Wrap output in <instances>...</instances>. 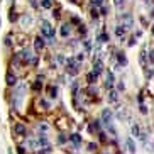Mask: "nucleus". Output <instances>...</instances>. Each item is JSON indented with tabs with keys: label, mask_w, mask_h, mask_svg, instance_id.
Listing matches in <instances>:
<instances>
[{
	"label": "nucleus",
	"mask_w": 154,
	"mask_h": 154,
	"mask_svg": "<svg viewBox=\"0 0 154 154\" xmlns=\"http://www.w3.org/2000/svg\"><path fill=\"white\" fill-rule=\"evenodd\" d=\"M88 149H90V151H95V149H96V144H93V142H92V144L88 146Z\"/></svg>",
	"instance_id": "nucleus-38"
},
{
	"label": "nucleus",
	"mask_w": 154,
	"mask_h": 154,
	"mask_svg": "<svg viewBox=\"0 0 154 154\" xmlns=\"http://www.w3.org/2000/svg\"><path fill=\"white\" fill-rule=\"evenodd\" d=\"M22 25H29V24H31V22H32V19H31V15H24V17H22Z\"/></svg>",
	"instance_id": "nucleus-23"
},
{
	"label": "nucleus",
	"mask_w": 154,
	"mask_h": 154,
	"mask_svg": "<svg viewBox=\"0 0 154 154\" xmlns=\"http://www.w3.org/2000/svg\"><path fill=\"white\" fill-rule=\"evenodd\" d=\"M49 153H51V147L48 146V147H44V149H42V151H41L39 154H49Z\"/></svg>",
	"instance_id": "nucleus-32"
},
{
	"label": "nucleus",
	"mask_w": 154,
	"mask_h": 154,
	"mask_svg": "<svg viewBox=\"0 0 154 154\" xmlns=\"http://www.w3.org/2000/svg\"><path fill=\"white\" fill-rule=\"evenodd\" d=\"M125 31H127V29H125L124 25H120V24H119V25L115 27V36H117V37H122V36L125 34Z\"/></svg>",
	"instance_id": "nucleus-13"
},
{
	"label": "nucleus",
	"mask_w": 154,
	"mask_h": 154,
	"mask_svg": "<svg viewBox=\"0 0 154 154\" xmlns=\"http://www.w3.org/2000/svg\"><path fill=\"white\" fill-rule=\"evenodd\" d=\"M119 20L122 22L120 25H124L125 29H129V27H132V25H134V17H132L131 14H122V15L119 17Z\"/></svg>",
	"instance_id": "nucleus-2"
},
{
	"label": "nucleus",
	"mask_w": 154,
	"mask_h": 154,
	"mask_svg": "<svg viewBox=\"0 0 154 154\" xmlns=\"http://www.w3.org/2000/svg\"><path fill=\"white\" fill-rule=\"evenodd\" d=\"M34 49H36V51H42V49H44V39L42 37L34 39Z\"/></svg>",
	"instance_id": "nucleus-6"
},
{
	"label": "nucleus",
	"mask_w": 154,
	"mask_h": 154,
	"mask_svg": "<svg viewBox=\"0 0 154 154\" xmlns=\"http://www.w3.org/2000/svg\"><path fill=\"white\" fill-rule=\"evenodd\" d=\"M41 105H42V108H44V110H48V108H49V103H48V100H41Z\"/></svg>",
	"instance_id": "nucleus-30"
},
{
	"label": "nucleus",
	"mask_w": 154,
	"mask_h": 154,
	"mask_svg": "<svg viewBox=\"0 0 154 154\" xmlns=\"http://www.w3.org/2000/svg\"><path fill=\"white\" fill-rule=\"evenodd\" d=\"M102 3H103V0H95L93 2V5H102Z\"/></svg>",
	"instance_id": "nucleus-41"
},
{
	"label": "nucleus",
	"mask_w": 154,
	"mask_h": 154,
	"mask_svg": "<svg viewBox=\"0 0 154 154\" xmlns=\"http://www.w3.org/2000/svg\"><path fill=\"white\" fill-rule=\"evenodd\" d=\"M3 44H5L7 48H9V46H12V39H10V36H9V37H5V39H3Z\"/></svg>",
	"instance_id": "nucleus-28"
},
{
	"label": "nucleus",
	"mask_w": 154,
	"mask_h": 154,
	"mask_svg": "<svg viewBox=\"0 0 154 154\" xmlns=\"http://www.w3.org/2000/svg\"><path fill=\"white\" fill-rule=\"evenodd\" d=\"M100 42H108V34L107 32H102L100 34Z\"/></svg>",
	"instance_id": "nucleus-24"
},
{
	"label": "nucleus",
	"mask_w": 154,
	"mask_h": 154,
	"mask_svg": "<svg viewBox=\"0 0 154 154\" xmlns=\"http://www.w3.org/2000/svg\"><path fill=\"white\" fill-rule=\"evenodd\" d=\"M102 70H103V63H102L100 59H96V61H95V68H93V71H95L96 75H100V73H102Z\"/></svg>",
	"instance_id": "nucleus-14"
},
{
	"label": "nucleus",
	"mask_w": 154,
	"mask_h": 154,
	"mask_svg": "<svg viewBox=\"0 0 154 154\" xmlns=\"http://www.w3.org/2000/svg\"><path fill=\"white\" fill-rule=\"evenodd\" d=\"M70 141L73 142L75 147H78V146L81 144V137H80V134H71V135H70Z\"/></svg>",
	"instance_id": "nucleus-9"
},
{
	"label": "nucleus",
	"mask_w": 154,
	"mask_h": 154,
	"mask_svg": "<svg viewBox=\"0 0 154 154\" xmlns=\"http://www.w3.org/2000/svg\"><path fill=\"white\" fill-rule=\"evenodd\" d=\"M58 141H59V142H61V144H64V142H66V141H68V137H66V135H64V134H59Z\"/></svg>",
	"instance_id": "nucleus-27"
},
{
	"label": "nucleus",
	"mask_w": 154,
	"mask_h": 154,
	"mask_svg": "<svg viewBox=\"0 0 154 154\" xmlns=\"http://www.w3.org/2000/svg\"><path fill=\"white\" fill-rule=\"evenodd\" d=\"M108 100H110L112 103H115V102H119V93H117V92H114V90H112V92L108 93Z\"/></svg>",
	"instance_id": "nucleus-16"
},
{
	"label": "nucleus",
	"mask_w": 154,
	"mask_h": 154,
	"mask_svg": "<svg viewBox=\"0 0 154 154\" xmlns=\"http://www.w3.org/2000/svg\"><path fill=\"white\" fill-rule=\"evenodd\" d=\"M59 32H61L63 37H68V36L71 34V25H70V24H63L61 29H59Z\"/></svg>",
	"instance_id": "nucleus-5"
},
{
	"label": "nucleus",
	"mask_w": 154,
	"mask_h": 154,
	"mask_svg": "<svg viewBox=\"0 0 154 154\" xmlns=\"http://www.w3.org/2000/svg\"><path fill=\"white\" fill-rule=\"evenodd\" d=\"M127 149H129V153L131 154H135V142L131 139V137L127 139Z\"/></svg>",
	"instance_id": "nucleus-11"
},
{
	"label": "nucleus",
	"mask_w": 154,
	"mask_h": 154,
	"mask_svg": "<svg viewBox=\"0 0 154 154\" xmlns=\"http://www.w3.org/2000/svg\"><path fill=\"white\" fill-rule=\"evenodd\" d=\"M124 3H125V0H115V5H117V7H124Z\"/></svg>",
	"instance_id": "nucleus-34"
},
{
	"label": "nucleus",
	"mask_w": 154,
	"mask_h": 154,
	"mask_svg": "<svg viewBox=\"0 0 154 154\" xmlns=\"http://www.w3.org/2000/svg\"><path fill=\"white\" fill-rule=\"evenodd\" d=\"M114 80H115V78H114V73H112V71H108V73H107V83H105V85H107V88H112Z\"/></svg>",
	"instance_id": "nucleus-12"
},
{
	"label": "nucleus",
	"mask_w": 154,
	"mask_h": 154,
	"mask_svg": "<svg viewBox=\"0 0 154 154\" xmlns=\"http://www.w3.org/2000/svg\"><path fill=\"white\" fill-rule=\"evenodd\" d=\"M49 96L51 98H56L58 96V88L56 86H49Z\"/></svg>",
	"instance_id": "nucleus-22"
},
{
	"label": "nucleus",
	"mask_w": 154,
	"mask_h": 154,
	"mask_svg": "<svg viewBox=\"0 0 154 154\" xmlns=\"http://www.w3.org/2000/svg\"><path fill=\"white\" fill-rule=\"evenodd\" d=\"M141 112H142V114H146V112H147V108H146L144 105H141Z\"/></svg>",
	"instance_id": "nucleus-42"
},
{
	"label": "nucleus",
	"mask_w": 154,
	"mask_h": 154,
	"mask_svg": "<svg viewBox=\"0 0 154 154\" xmlns=\"http://www.w3.org/2000/svg\"><path fill=\"white\" fill-rule=\"evenodd\" d=\"M17 19H19V15H17L14 10H10V12H9V20H10V22H17Z\"/></svg>",
	"instance_id": "nucleus-21"
},
{
	"label": "nucleus",
	"mask_w": 154,
	"mask_h": 154,
	"mask_svg": "<svg viewBox=\"0 0 154 154\" xmlns=\"http://www.w3.org/2000/svg\"><path fill=\"white\" fill-rule=\"evenodd\" d=\"M135 44V39H129V46H134Z\"/></svg>",
	"instance_id": "nucleus-43"
},
{
	"label": "nucleus",
	"mask_w": 154,
	"mask_h": 154,
	"mask_svg": "<svg viewBox=\"0 0 154 154\" xmlns=\"http://www.w3.org/2000/svg\"><path fill=\"white\" fill-rule=\"evenodd\" d=\"M5 81H7V85H10V86H14L15 83H17V78H15V75L14 73H7V76H5Z\"/></svg>",
	"instance_id": "nucleus-8"
},
{
	"label": "nucleus",
	"mask_w": 154,
	"mask_h": 154,
	"mask_svg": "<svg viewBox=\"0 0 154 154\" xmlns=\"http://www.w3.org/2000/svg\"><path fill=\"white\" fill-rule=\"evenodd\" d=\"M117 59H119L120 66H127V58H125V54H124V53H119V54H117Z\"/></svg>",
	"instance_id": "nucleus-15"
},
{
	"label": "nucleus",
	"mask_w": 154,
	"mask_h": 154,
	"mask_svg": "<svg viewBox=\"0 0 154 154\" xmlns=\"http://www.w3.org/2000/svg\"><path fill=\"white\" fill-rule=\"evenodd\" d=\"M107 12H108V10H107V7H102V9H100V14H102V15H105Z\"/></svg>",
	"instance_id": "nucleus-36"
},
{
	"label": "nucleus",
	"mask_w": 154,
	"mask_h": 154,
	"mask_svg": "<svg viewBox=\"0 0 154 154\" xmlns=\"http://www.w3.org/2000/svg\"><path fill=\"white\" fill-rule=\"evenodd\" d=\"M141 22H142V25H144V27H147V25H149V24H147V20L144 19V17H141Z\"/></svg>",
	"instance_id": "nucleus-37"
},
{
	"label": "nucleus",
	"mask_w": 154,
	"mask_h": 154,
	"mask_svg": "<svg viewBox=\"0 0 154 154\" xmlns=\"http://www.w3.org/2000/svg\"><path fill=\"white\" fill-rule=\"evenodd\" d=\"M139 63H141V64H146V63H147V54H146V51H142V53L139 54Z\"/></svg>",
	"instance_id": "nucleus-20"
},
{
	"label": "nucleus",
	"mask_w": 154,
	"mask_h": 154,
	"mask_svg": "<svg viewBox=\"0 0 154 154\" xmlns=\"http://www.w3.org/2000/svg\"><path fill=\"white\" fill-rule=\"evenodd\" d=\"M149 59L154 63V49H151V51H149Z\"/></svg>",
	"instance_id": "nucleus-35"
},
{
	"label": "nucleus",
	"mask_w": 154,
	"mask_h": 154,
	"mask_svg": "<svg viewBox=\"0 0 154 154\" xmlns=\"http://www.w3.org/2000/svg\"><path fill=\"white\" fill-rule=\"evenodd\" d=\"M20 58L25 59V61H29V59H31V51H29V49H24V51L20 53Z\"/></svg>",
	"instance_id": "nucleus-19"
},
{
	"label": "nucleus",
	"mask_w": 154,
	"mask_h": 154,
	"mask_svg": "<svg viewBox=\"0 0 154 154\" xmlns=\"http://www.w3.org/2000/svg\"><path fill=\"white\" fill-rule=\"evenodd\" d=\"M96 80H98V75H96L95 71H90V73L86 75V81H88V83H96Z\"/></svg>",
	"instance_id": "nucleus-10"
},
{
	"label": "nucleus",
	"mask_w": 154,
	"mask_h": 154,
	"mask_svg": "<svg viewBox=\"0 0 154 154\" xmlns=\"http://www.w3.org/2000/svg\"><path fill=\"white\" fill-rule=\"evenodd\" d=\"M139 139H141V141H146V139H147V134H139Z\"/></svg>",
	"instance_id": "nucleus-39"
},
{
	"label": "nucleus",
	"mask_w": 154,
	"mask_h": 154,
	"mask_svg": "<svg viewBox=\"0 0 154 154\" xmlns=\"http://www.w3.org/2000/svg\"><path fill=\"white\" fill-rule=\"evenodd\" d=\"M34 90H36V92H41V90H42V81H36V83H34Z\"/></svg>",
	"instance_id": "nucleus-25"
},
{
	"label": "nucleus",
	"mask_w": 154,
	"mask_h": 154,
	"mask_svg": "<svg viewBox=\"0 0 154 154\" xmlns=\"http://www.w3.org/2000/svg\"><path fill=\"white\" fill-rule=\"evenodd\" d=\"M14 132H15L17 135H25V132H27V131H25L24 124H15V125H14Z\"/></svg>",
	"instance_id": "nucleus-7"
},
{
	"label": "nucleus",
	"mask_w": 154,
	"mask_h": 154,
	"mask_svg": "<svg viewBox=\"0 0 154 154\" xmlns=\"http://www.w3.org/2000/svg\"><path fill=\"white\" fill-rule=\"evenodd\" d=\"M153 34H154V25H153Z\"/></svg>",
	"instance_id": "nucleus-44"
},
{
	"label": "nucleus",
	"mask_w": 154,
	"mask_h": 154,
	"mask_svg": "<svg viewBox=\"0 0 154 154\" xmlns=\"http://www.w3.org/2000/svg\"><path fill=\"white\" fill-rule=\"evenodd\" d=\"M58 61L63 64V63H66V58H63V56H58Z\"/></svg>",
	"instance_id": "nucleus-40"
},
{
	"label": "nucleus",
	"mask_w": 154,
	"mask_h": 154,
	"mask_svg": "<svg viewBox=\"0 0 154 154\" xmlns=\"http://www.w3.org/2000/svg\"><path fill=\"white\" fill-rule=\"evenodd\" d=\"M131 132H132V135L139 137V134H141V129H139V125H137V124H132V129H131Z\"/></svg>",
	"instance_id": "nucleus-18"
},
{
	"label": "nucleus",
	"mask_w": 154,
	"mask_h": 154,
	"mask_svg": "<svg viewBox=\"0 0 154 154\" xmlns=\"http://www.w3.org/2000/svg\"><path fill=\"white\" fill-rule=\"evenodd\" d=\"M66 68H68V73H70V75H73V76L78 73V64L75 63V59H70V61H68V64H66Z\"/></svg>",
	"instance_id": "nucleus-3"
},
{
	"label": "nucleus",
	"mask_w": 154,
	"mask_h": 154,
	"mask_svg": "<svg viewBox=\"0 0 154 154\" xmlns=\"http://www.w3.org/2000/svg\"><path fill=\"white\" fill-rule=\"evenodd\" d=\"M51 5H53L51 0H42V7H44V9H51Z\"/></svg>",
	"instance_id": "nucleus-26"
},
{
	"label": "nucleus",
	"mask_w": 154,
	"mask_h": 154,
	"mask_svg": "<svg viewBox=\"0 0 154 154\" xmlns=\"http://www.w3.org/2000/svg\"><path fill=\"white\" fill-rule=\"evenodd\" d=\"M17 153H19V154H25V147H22V146H17Z\"/></svg>",
	"instance_id": "nucleus-33"
},
{
	"label": "nucleus",
	"mask_w": 154,
	"mask_h": 154,
	"mask_svg": "<svg viewBox=\"0 0 154 154\" xmlns=\"http://www.w3.org/2000/svg\"><path fill=\"white\" fill-rule=\"evenodd\" d=\"M37 129L41 131V134L44 135L46 132H48V131H49V125H48V124H39V125H37Z\"/></svg>",
	"instance_id": "nucleus-17"
},
{
	"label": "nucleus",
	"mask_w": 154,
	"mask_h": 154,
	"mask_svg": "<svg viewBox=\"0 0 154 154\" xmlns=\"http://www.w3.org/2000/svg\"><path fill=\"white\" fill-rule=\"evenodd\" d=\"M29 63H31V66H37L39 59L37 58H31V59H29Z\"/></svg>",
	"instance_id": "nucleus-31"
},
{
	"label": "nucleus",
	"mask_w": 154,
	"mask_h": 154,
	"mask_svg": "<svg viewBox=\"0 0 154 154\" xmlns=\"http://www.w3.org/2000/svg\"><path fill=\"white\" fill-rule=\"evenodd\" d=\"M41 31H42V34L48 37L49 42H54V39H53V37H54V29H53V25H51L49 22H46V20H44V22H42V25H41Z\"/></svg>",
	"instance_id": "nucleus-1"
},
{
	"label": "nucleus",
	"mask_w": 154,
	"mask_h": 154,
	"mask_svg": "<svg viewBox=\"0 0 154 154\" xmlns=\"http://www.w3.org/2000/svg\"><path fill=\"white\" fill-rule=\"evenodd\" d=\"M20 54H17V56H14V66H20Z\"/></svg>",
	"instance_id": "nucleus-29"
},
{
	"label": "nucleus",
	"mask_w": 154,
	"mask_h": 154,
	"mask_svg": "<svg viewBox=\"0 0 154 154\" xmlns=\"http://www.w3.org/2000/svg\"><path fill=\"white\" fill-rule=\"evenodd\" d=\"M102 119H103L105 125H108V124H110V120H112V110H110V108H105V110L102 112Z\"/></svg>",
	"instance_id": "nucleus-4"
}]
</instances>
